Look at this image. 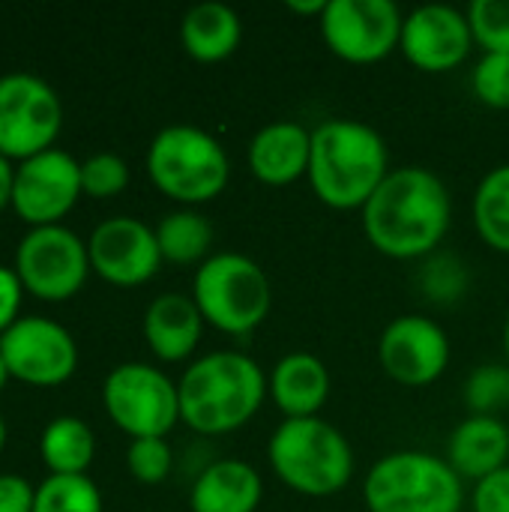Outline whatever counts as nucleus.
Segmentation results:
<instances>
[{
  "instance_id": "nucleus-1",
  "label": "nucleus",
  "mask_w": 509,
  "mask_h": 512,
  "mask_svg": "<svg viewBox=\"0 0 509 512\" xmlns=\"http://www.w3.org/2000/svg\"><path fill=\"white\" fill-rule=\"evenodd\" d=\"M450 219V189L423 165L393 168L363 204V231L369 243L399 261L432 255L447 237Z\"/></svg>"
},
{
  "instance_id": "nucleus-2",
  "label": "nucleus",
  "mask_w": 509,
  "mask_h": 512,
  "mask_svg": "<svg viewBox=\"0 0 509 512\" xmlns=\"http://www.w3.org/2000/svg\"><path fill=\"white\" fill-rule=\"evenodd\" d=\"M390 174V150L378 129L351 117H330L312 129L309 183L336 210H363Z\"/></svg>"
},
{
  "instance_id": "nucleus-3",
  "label": "nucleus",
  "mask_w": 509,
  "mask_h": 512,
  "mask_svg": "<svg viewBox=\"0 0 509 512\" xmlns=\"http://www.w3.org/2000/svg\"><path fill=\"white\" fill-rule=\"evenodd\" d=\"M180 420L201 435H228L246 426L267 396L264 369L240 351H213L186 366L177 381Z\"/></svg>"
},
{
  "instance_id": "nucleus-4",
  "label": "nucleus",
  "mask_w": 509,
  "mask_h": 512,
  "mask_svg": "<svg viewBox=\"0 0 509 512\" xmlns=\"http://www.w3.org/2000/svg\"><path fill=\"white\" fill-rule=\"evenodd\" d=\"M267 459L288 489L309 498H330L354 477L348 438L321 417L282 420L267 441Z\"/></svg>"
},
{
  "instance_id": "nucleus-5",
  "label": "nucleus",
  "mask_w": 509,
  "mask_h": 512,
  "mask_svg": "<svg viewBox=\"0 0 509 512\" xmlns=\"http://www.w3.org/2000/svg\"><path fill=\"white\" fill-rule=\"evenodd\" d=\"M363 501L369 512H462L465 486L447 459L426 450H396L369 468Z\"/></svg>"
},
{
  "instance_id": "nucleus-6",
  "label": "nucleus",
  "mask_w": 509,
  "mask_h": 512,
  "mask_svg": "<svg viewBox=\"0 0 509 512\" xmlns=\"http://www.w3.org/2000/svg\"><path fill=\"white\" fill-rule=\"evenodd\" d=\"M147 174L168 198L180 204H204L228 186L231 159L207 129L174 123L159 129L150 141Z\"/></svg>"
},
{
  "instance_id": "nucleus-7",
  "label": "nucleus",
  "mask_w": 509,
  "mask_h": 512,
  "mask_svg": "<svg viewBox=\"0 0 509 512\" xmlns=\"http://www.w3.org/2000/svg\"><path fill=\"white\" fill-rule=\"evenodd\" d=\"M192 300L207 324L231 336H246L267 321L273 288L258 261L243 252H219L198 264Z\"/></svg>"
},
{
  "instance_id": "nucleus-8",
  "label": "nucleus",
  "mask_w": 509,
  "mask_h": 512,
  "mask_svg": "<svg viewBox=\"0 0 509 512\" xmlns=\"http://www.w3.org/2000/svg\"><path fill=\"white\" fill-rule=\"evenodd\" d=\"M108 417L132 438H165L180 420L177 384L147 363H123L102 384Z\"/></svg>"
},
{
  "instance_id": "nucleus-9",
  "label": "nucleus",
  "mask_w": 509,
  "mask_h": 512,
  "mask_svg": "<svg viewBox=\"0 0 509 512\" xmlns=\"http://www.w3.org/2000/svg\"><path fill=\"white\" fill-rule=\"evenodd\" d=\"M63 105L57 93L30 72L0 75V156L30 159L57 138Z\"/></svg>"
},
{
  "instance_id": "nucleus-10",
  "label": "nucleus",
  "mask_w": 509,
  "mask_h": 512,
  "mask_svg": "<svg viewBox=\"0 0 509 512\" xmlns=\"http://www.w3.org/2000/svg\"><path fill=\"white\" fill-rule=\"evenodd\" d=\"M327 48L348 63H375L399 48L402 9L393 0H327L321 12Z\"/></svg>"
},
{
  "instance_id": "nucleus-11",
  "label": "nucleus",
  "mask_w": 509,
  "mask_h": 512,
  "mask_svg": "<svg viewBox=\"0 0 509 512\" xmlns=\"http://www.w3.org/2000/svg\"><path fill=\"white\" fill-rule=\"evenodd\" d=\"M90 255L84 240L63 225H39L18 243L15 273L42 300H66L87 279Z\"/></svg>"
},
{
  "instance_id": "nucleus-12",
  "label": "nucleus",
  "mask_w": 509,
  "mask_h": 512,
  "mask_svg": "<svg viewBox=\"0 0 509 512\" xmlns=\"http://www.w3.org/2000/svg\"><path fill=\"white\" fill-rule=\"evenodd\" d=\"M378 363L396 384L429 387L450 363V336L429 315H399L378 339Z\"/></svg>"
},
{
  "instance_id": "nucleus-13",
  "label": "nucleus",
  "mask_w": 509,
  "mask_h": 512,
  "mask_svg": "<svg viewBox=\"0 0 509 512\" xmlns=\"http://www.w3.org/2000/svg\"><path fill=\"white\" fill-rule=\"evenodd\" d=\"M0 357L9 375L27 384H63L78 363V348L69 330L51 318H18L0 333Z\"/></svg>"
},
{
  "instance_id": "nucleus-14",
  "label": "nucleus",
  "mask_w": 509,
  "mask_h": 512,
  "mask_svg": "<svg viewBox=\"0 0 509 512\" xmlns=\"http://www.w3.org/2000/svg\"><path fill=\"white\" fill-rule=\"evenodd\" d=\"M81 195V162L63 150H42L15 168L12 204L33 228L57 225V219Z\"/></svg>"
},
{
  "instance_id": "nucleus-15",
  "label": "nucleus",
  "mask_w": 509,
  "mask_h": 512,
  "mask_svg": "<svg viewBox=\"0 0 509 512\" xmlns=\"http://www.w3.org/2000/svg\"><path fill=\"white\" fill-rule=\"evenodd\" d=\"M402 54L423 72H450L474 48L468 12L453 3H426L402 21Z\"/></svg>"
},
{
  "instance_id": "nucleus-16",
  "label": "nucleus",
  "mask_w": 509,
  "mask_h": 512,
  "mask_svg": "<svg viewBox=\"0 0 509 512\" xmlns=\"http://www.w3.org/2000/svg\"><path fill=\"white\" fill-rule=\"evenodd\" d=\"M90 267L114 285H141L156 276L162 264L156 231L141 219L114 216L93 228L87 240Z\"/></svg>"
},
{
  "instance_id": "nucleus-17",
  "label": "nucleus",
  "mask_w": 509,
  "mask_h": 512,
  "mask_svg": "<svg viewBox=\"0 0 509 512\" xmlns=\"http://www.w3.org/2000/svg\"><path fill=\"white\" fill-rule=\"evenodd\" d=\"M312 129L294 120L261 126L249 141V171L267 186H285L309 174Z\"/></svg>"
},
{
  "instance_id": "nucleus-18",
  "label": "nucleus",
  "mask_w": 509,
  "mask_h": 512,
  "mask_svg": "<svg viewBox=\"0 0 509 512\" xmlns=\"http://www.w3.org/2000/svg\"><path fill=\"white\" fill-rule=\"evenodd\" d=\"M267 393L285 420L318 417L330 396V372L318 354L291 351L276 360L267 378Z\"/></svg>"
},
{
  "instance_id": "nucleus-19",
  "label": "nucleus",
  "mask_w": 509,
  "mask_h": 512,
  "mask_svg": "<svg viewBox=\"0 0 509 512\" xmlns=\"http://www.w3.org/2000/svg\"><path fill=\"white\" fill-rule=\"evenodd\" d=\"M447 462L462 480L474 483L507 468L509 426L501 417H465L447 441Z\"/></svg>"
},
{
  "instance_id": "nucleus-20",
  "label": "nucleus",
  "mask_w": 509,
  "mask_h": 512,
  "mask_svg": "<svg viewBox=\"0 0 509 512\" xmlns=\"http://www.w3.org/2000/svg\"><path fill=\"white\" fill-rule=\"evenodd\" d=\"M201 333L204 315L186 294H159L144 312V339L165 363L186 360L198 348Z\"/></svg>"
},
{
  "instance_id": "nucleus-21",
  "label": "nucleus",
  "mask_w": 509,
  "mask_h": 512,
  "mask_svg": "<svg viewBox=\"0 0 509 512\" xmlns=\"http://www.w3.org/2000/svg\"><path fill=\"white\" fill-rule=\"evenodd\" d=\"M264 498L261 474L243 459L207 465L189 495L192 512H255Z\"/></svg>"
},
{
  "instance_id": "nucleus-22",
  "label": "nucleus",
  "mask_w": 509,
  "mask_h": 512,
  "mask_svg": "<svg viewBox=\"0 0 509 512\" xmlns=\"http://www.w3.org/2000/svg\"><path fill=\"white\" fill-rule=\"evenodd\" d=\"M180 39L189 57L201 63H216L237 51L243 39V21L234 6L219 0H204L186 9L180 24Z\"/></svg>"
},
{
  "instance_id": "nucleus-23",
  "label": "nucleus",
  "mask_w": 509,
  "mask_h": 512,
  "mask_svg": "<svg viewBox=\"0 0 509 512\" xmlns=\"http://www.w3.org/2000/svg\"><path fill=\"white\" fill-rule=\"evenodd\" d=\"M156 240H159V252L162 261L171 264H204L213 246V225L204 213L183 207L168 213L159 228H156Z\"/></svg>"
},
{
  "instance_id": "nucleus-24",
  "label": "nucleus",
  "mask_w": 509,
  "mask_h": 512,
  "mask_svg": "<svg viewBox=\"0 0 509 512\" xmlns=\"http://www.w3.org/2000/svg\"><path fill=\"white\" fill-rule=\"evenodd\" d=\"M93 432L78 417H57L45 426L39 450L51 474H84L93 462Z\"/></svg>"
},
{
  "instance_id": "nucleus-25",
  "label": "nucleus",
  "mask_w": 509,
  "mask_h": 512,
  "mask_svg": "<svg viewBox=\"0 0 509 512\" xmlns=\"http://www.w3.org/2000/svg\"><path fill=\"white\" fill-rule=\"evenodd\" d=\"M471 219L486 246L509 255V165L492 168L477 183Z\"/></svg>"
},
{
  "instance_id": "nucleus-26",
  "label": "nucleus",
  "mask_w": 509,
  "mask_h": 512,
  "mask_svg": "<svg viewBox=\"0 0 509 512\" xmlns=\"http://www.w3.org/2000/svg\"><path fill=\"white\" fill-rule=\"evenodd\" d=\"M33 512H102V495L87 474H51L36 489Z\"/></svg>"
},
{
  "instance_id": "nucleus-27",
  "label": "nucleus",
  "mask_w": 509,
  "mask_h": 512,
  "mask_svg": "<svg viewBox=\"0 0 509 512\" xmlns=\"http://www.w3.org/2000/svg\"><path fill=\"white\" fill-rule=\"evenodd\" d=\"M465 405L471 408V414L483 417H498L509 408V363L477 366L465 381Z\"/></svg>"
},
{
  "instance_id": "nucleus-28",
  "label": "nucleus",
  "mask_w": 509,
  "mask_h": 512,
  "mask_svg": "<svg viewBox=\"0 0 509 512\" xmlns=\"http://www.w3.org/2000/svg\"><path fill=\"white\" fill-rule=\"evenodd\" d=\"M465 12L477 45L495 54H509V0H474Z\"/></svg>"
},
{
  "instance_id": "nucleus-29",
  "label": "nucleus",
  "mask_w": 509,
  "mask_h": 512,
  "mask_svg": "<svg viewBox=\"0 0 509 512\" xmlns=\"http://www.w3.org/2000/svg\"><path fill=\"white\" fill-rule=\"evenodd\" d=\"M129 183V165L117 153H96L81 162V192L93 198H114Z\"/></svg>"
},
{
  "instance_id": "nucleus-30",
  "label": "nucleus",
  "mask_w": 509,
  "mask_h": 512,
  "mask_svg": "<svg viewBox=\"0 0 509 512\" xmlns=\"http://www.w3.org/2000/svg\"><path fill=\"white\" fill-rule=\"evenodd\" d=\"M126 465L138 483L156 486L171 474V447L165 438H132Z\"/></svg>"
},
{
  "instance_id": "nucleus-31",
  "label": "nucleus",
  "mask_w": 509,
  "mask_h": 512,
  "mask_svg": "<svg viewBox=\"0 0 509 512\" xmlns=\"http://www.w3.org/2000/svg\"><path fill=\"white\" fill-rule=\"evenodd\" d=\"M474 96L492 108H509V54L486 51L471 72Z\"/></svg>"
},
{
  "instance_id": "nucleus-32",
  "label": "nucleus",
  "mask_w": 509,
  "mask_h": 512,
  "mask_svg": "<svg viewBox=\"0 0 509 512\" xmlns=\"http://www.w3.org/2000/svg\"><path fill=\"white\" fill-rule=\"evenodd\" d=\"M471 510L509 512V465L474 483V492H471Z\"/></svg>"
},
{
  "instance_id": "nucleus-33",
  "label": "nucleus",
  "mask_w": 509,
  "mask_h": 512,
  "mask_svg": "<svg viewBox=\"0 0 509 512\" xmlns=\"http://www.w3.org/2000/svg\"><path fill=\"white\" fill-rule=\"evenodd\" d=\"M36 489L18 474H0V512H33Z\"/></svg>"
},
{
  "instance_id": "nucleus-34",
  "label": "nucleus",
  "mask_w": 509,
  "mask_h": 512,
  "mask_svg": "<svg viewBox=\"0 0 509 512\" xmlns=\"http://www.w3.org/2000/svg\"><path fill=\"white\" fill-rule=\"evenodd\" d=\"M21 279L15 270L0 267V333L9 330L18 321V306H21Z\"/></svg>"
},
{
  "instance_id": "nucleus-35",
  "label": "nucleus",
  "mask_w": 509,
  "mask_h": 512,
  "mask_svg": "<svg viewBox=\"0 0 509 512\" xmlns=\"http://www.w3.org/2000/svg\"><path fill=\"white\" fill-rule=\"evenodd\" d=\"M12 186H15V171L6 156H0V207L12 201Z\"/></svg>"
},
{
  "instance_id": "nucleus-36",
  "label": "nucleus",
  "mask_w": 509,
  "mask_h": 512,
  "mask_svg": "<svg viewBox=\"0 0 509 512\" xmlns=\"http://www.w3.org/2000/svg\"><path fill=\"white\" fill-rule=\"evenodd\" d=\"M285 6H288L291 12H300V15H318V18H321V12H324L327 0H285Z\"/></svg>"
},
{
  "instance_id": "nucleus-37",
  "label": "nucleus",
  "mask_w": 509,
  "mask_h": 512,
  "mask_svg": "<svg viewBox=\"0 0 509 512\" xmlns=\"http://www.w3.org/2000/svg\"><path fill=\"white\" fill-rule=\"evenodd\" d=\"M6 378H9V366H6V360L0 357V390H3V384H6Z\"/></svg>"
},
{
  "instance_id": "nucleus-38",
  "label": "nucleus",
  "mask_w": 509,
  "mask_h": 512,
  "mask_svg": "<svg viewBox=\"0 0 509 512\" xmlns=\"http://www.w3.org/2000/svg\"><path fill=\"white\" fill-rule=\"evenodd\" d=\"M504 354H507V363H509V312H507V321H504Z\"/></svg>"
},
{
  "instance_id": "nucleus-39",
  "label": "nucleus",
  "mask_w": 509,
  "mask_h": 512,
  "mask_svg": "<svg viewBox=\"0 0 509 512\" xmlns=\"http://www.w3.org/2000/svg\"><path fill=\"white\" fill-rule=\"evenodd\" d=\"M3 441H6V423H3V417H0V450H3Z\"/></svg>"
}]
</instances>
